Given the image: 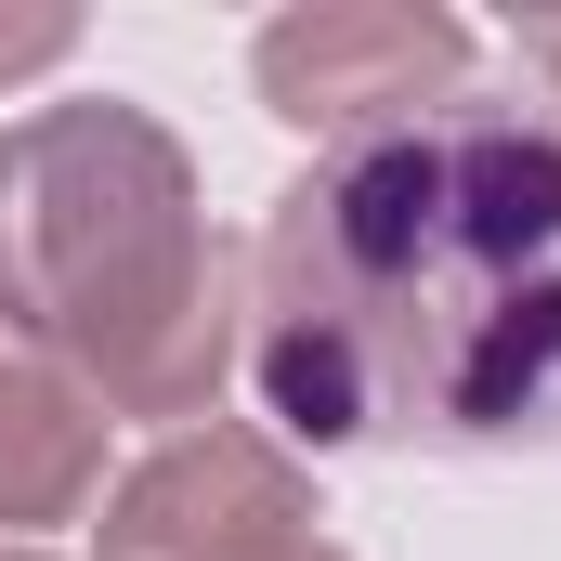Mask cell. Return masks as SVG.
Returning <instances> with one entry per match:
<instances>
[{
	"instance_id": "1",
	"label": "cell",
	"mask_w": 561,
	"mask_h": 561,
	"mask_svg": "<svg viewBox=\"0 0 561 561\" xmlns=\"http://www.w3.org/2000/svg\"><path fill=\"white\" fill-rule=\"evenodd\" d=\"M561 379V144L510 118L379 131L262 249V392L313 444L510 431Z\"/></svg>"
},
{
	"instance_id": "2",
	"label": "cell",
	"mask_w": 561,
	"mask_h": 561,
	"mask_svg": "<svg viewBox=\"0 0 561 561\" xmlns=\"http://www.w3.org/2000/svg\"><path fill=\"white\" fill-rule=\"evenodd\" d=\"M457 66V26L431 13H300L262 39V79H275L287 118H379V105H419V79Z\"/></svg>"
},
{
	"instance_id": "3",
	"label": "cell",
	"mask_w": 561,
	"mask_h": 561,
	"mask_svg": "<svg viewBox=\"0 0 561 561\" xmlns=\"http://www.w3.org/2000/svg\"><path fill=\"white\" fill-rule=\"evenodd\" d=\"M39 53H66V13H13L0 26V66H39Z\"/></svg>"
}]
</instances>
